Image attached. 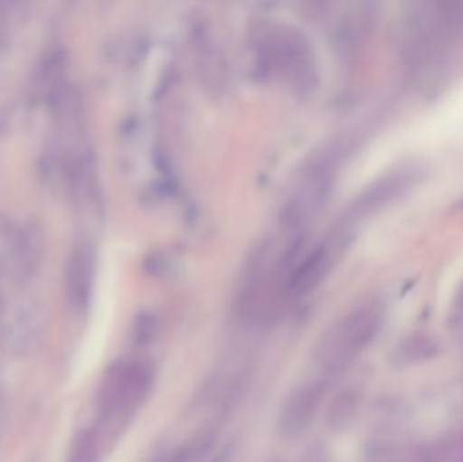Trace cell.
Masks as SVG:
<instances>
[{"label": "cell", "instance_id": "8992f818", "mask_svg": "<svg viewBox=\"0 0 463 462\" xmlns=\"http://www.w3.org/2000/svg\"><path fill=\"white\" fill-rule=\"evenodd\" d=\"M335 252V243H324L316 247L298 265L291 268L286 278L285 289L293 296L312 292L331 270Z\"/></svg>", "mask_w": 463, "mask_h": 462}, {"label": "cell", "instance_id": "30bf717a", "mask_svg": "<svg viewBox=\"0 0 463 462\" xmlns=\"http://www.w3.org/2000/svg\"><path fill=\"white\" fill-rule=\"evenodd\" d=\"M459 297H461V303L463 304V289H462V292H461V296H459Z\"/></svg>", "mask_w": 463, "mask_h": 462}, {"label": "cell", "instance_id": "52a82bcc", "mask_svg": "<svg viewBox=\"0 0 463 462\" xmlns=\"http://www.w3.org/2000/svg\"><path fill=\"white\" fill-rule=\"evenodd\" d=\"M92 282L91 259L89 255H79L73 260L72 269L68 276V293L73 306L83 308L90 298Z\"/></svg>", "mask_w": 463, "mask_h": 462}, {"label": "cell", "instance_id": "7a4b0ae2", "mask_svg": "<svg viewBox=\"0 0 463 462\" xmlns=\"http://www.w3.org/2000/svg\"><path fill=\"white\" fill-rule=\"evenodd\" d=\"M155 371L146 361H119L106 372L98 392V417L102 423L124 422L151 395Z\"/></svg>", "mask_w": 463, "mask_h": 462}, {"label": "cell", "instance_id": "6da1fadb", "mask_svg": "<svg viewBox=\"0 0 463 462\" xmlns=\"http://www.w3.org/2000/svg\"><path fill=\"white\" fill-rule=\"evenodd\" d=\"M259 65L297 91H309L317 84V61L312 43L296 27H264L255 42Z\"/></svg>", "mask_w": 463, "mask_h": 462}, {"label": "cell", "instance_id": "277c9868", "mask_svg": "<svg viewBox=\"0 0 463 462\" xmlns=\"http://www.w3.org/2000/svg\"><path fill=\"white\" fill-rule=\"evenodd\" d=\"M334 178V157L321 156L310 163L286 203L285 222L288 227H301L317 213L331 193Z\"/></svg>", "mask_w": 463, "mask_h": 462}, {"label": "cell", "instance_id": "3957f363", "mask_svg": "<svg viewBox=\"0 0 463 462\" xmlns=\"http://www.w3.org/2000/svg\"><path fill=\"white\" fill-rule=\"evenodd\" d=\"M377 312L372 306L358 309L337 323L328 334L321 336L316 349V358L326 369L340 368L374 330Z\"/></svg>", "mask_w": 463, "mask_h": 462}, {"label": "cell", "instance_id": "5b68a950", "mask_svg": "<svg viewBox=\"0 0 463 462\" xmlns=\"http://www.w3.org/2000/svg\"><path fill=\"white\" fill-rule=\"evenodd\" d=\"M326 395L323 382L299 385L288 395L279 415V431L288 438L302 436L315 422Z\"/></svg>", "mask_w": 463, "mask_h": 462}, {"label": "cell", "instance_id": "9c48e42d", "mask_svg": "<svg viewBox=\"0 0 463 462\" xmlns=\"http://www.w3.org/2000/svg\"><path fill=\"white\" fill-rule=\"evenodd\" d=\"M157 333L156 317L149 312H141L133 323L132 339L136 346H148Z\"/></svg>", "mask_w": 463, "mask_h": 462}, {"label": "cell", "instance_id": "ba28073f", "mask_svg": "<svg viewBox=\"0 0 463 462\" xmlns=\"http://www.w3.org/2000/svg\"><path fill=\"white\" fill-rule=\"evenodd\" d=\"M100 438L92 429L78 431L71 442L67 462H99Z\"/></svg>", "mask_w": 463, "mask_h": 462}]
</instances>
